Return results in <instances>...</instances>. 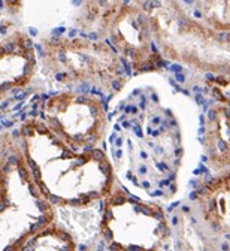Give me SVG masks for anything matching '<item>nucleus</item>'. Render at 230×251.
I'll list each match as a JSON object with an SVG mask.
<instances>
[{"label":"nucleus","instance_id":"obj_1","mask_svg":"<svg viewBox=\"0 0 230 251\" xmlns=\"http://www.w3.org/2000/svg\"><path fill=\"white\" fill-rule=\"evenodd\" d=\"M17 251H75V244L64 230L51 226L33 233Z\"/></svg>","mask_w":230,"mask_h":251}]
</instances>
